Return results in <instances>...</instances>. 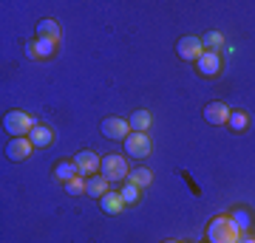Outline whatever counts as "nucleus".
I'll return each mask as SVG.
<instances>
[{
	"mask_svg": "<svg viewBox=\"0 0 255 243\" xmlns=\"http://www.w3.org/2000/svg\"><path fill=\"white\" fill-rule=\"evenodd\" d=\"M207 241L210 243H238L241 241V229L236 226L233 215H216L207 226Z\"/></svg>",
	"mask_w": 255,
	"mask_h": 243,
	"instance_id": "obj_1",
	"label": "nucleus"
},
{
	"mask_svg": "<svg viewBox=\"0 0 255 243\" xmlns=\"http://www.w3.org/2000/svg\"><path fill=\"white\" fill-rule=\"evenodd\" d=\"M34 127H37L34 116H28V113H23V110H11V113H6V119H3V130L11 133L14 139L28 136Z\"/></svg>",
	"mask_w": 255,
	"mask_h": 243,
	"instance_id": "obj_2",
	"label": "nucleus"
},
{
	"mask_svg": "<svg viewBox=\"0 0 255 243\" xmlns=\"http://www.w3.org/2000/svg\"><path fill=\"white\" fill-rule=\"evenodd\" d=\"M128 162L122 159L119 153H108L102 156V167H100V175H105L108 181H128Z\"/></svg>",
	"mask_w": 255,
	"mask_h": 243,
	"instance_id": "obj_3",
	"label": "nucleus"
},
{
	"mask_svg": "<svg viewBox=\"0 0 255 243\" xmlns=\"http://www.w3.org/2000/svg\"><path fill=\"white\" fill-rule=\"evenodd\" d=\"M100 130H102V136H105V139H111V142H119V139L125 142L128 136L133 133V130H130V122H128V119H119V116L102 119Z\"/></svg>",
	"mask_w": 255,
	"mask_h": 243,
	"instance_id": "obj_4",
	"label": "nucleus"
},
{
	"mask_svg": "<svg viewBox=\"0 0 255 243\" xmlns=\"http://www.w3.org/2000/svg\"><path fill=\"white\" fill-rule=\"evenodd\" d=\"M176 54L187 60V63H196L201 54H204V45H201V37H193V34H184L179 37V43H176Z\"/></svg>",
	"mask_w": 255,
	"mask_h": 243,
	"instance_id": "obj_5",
	"label": "nucleus"
},
{
	"mask_svg": "<svg viewBox=\"0 0 255 243\" xmlns=\"http://www.w3.org/2000/svg\"><path fill=\"white\" fill-rule=\"evenodd\" d=\"M153 150V144H150V136L147 133H130L125 139V153L130 159H147Z\"/></svg>",
	"mask_w": 255,
	"mask_h": 243,
	"instance_id": "obj_6",
	"label": "nucleus"
},
{
	"mask_svg": "<svg viewBox=\"0 0 255 243\" xmlns=\"http://www.w3.org/2000/svg\"><path fill=\"white\" fill-rule=\"evenodd\" d=\"M74 164H77V172H80V175H88V178H91V175H97V170L102 167V159L94 153V150H80V153L74 156Z\"/></svg>",
	"mask_w": 255,
	"mask_h": 243,
	"instance_id": "obj_7",
	"label": "nucleus"
},
{
	"mask_svg": "<svg viewBox=\"0 0 255 243\" xmlns=\"http://www.w3.org/2000/svg\"><path fill=\"white\" fill-rule=\"evenodd\" d=\"M196 71L201 77H219L221 74V57L219 51H204V54L196 60Z\"/></svg>",
	"mask_w": 255,
	"mask_h": 243,
	"instance_id": "obj_8",
	"label": "nucleus"
},
{
	"mask_svg": "<svg viewBox=\"0 0 255 243\" xmlns=\"http://www.w3.org/2000/svg\"><path fill=\"white\" fill-rule=\"evenodd\" d=\"M31 150H34V144H31L28 136H23V139H11L9 147H6V159H11V162H26L28 156H31Z\"/></svg>",
	"mask_w": 255,
	"mask_h": 243,
	"instance_id": "obj_9",
	"label": "nucleus"
},
{
	"mask_svg": "<svg viewBox=\"0 0 255 243\" xmlns=\"http://www.w3.org/2000/svg\"><path fill=\"white\" fill-rule=\"evenodd\" d=\"M230 116H233V110H230L227 102H210L207 108H204V119H207L210 125H227Z\"/></svg>",
	"mask_w": 255,
	"mask_h": 243,
	"instance_id": "obj_10",
	"label": "nucleus"
},
{
	"mask_svg": "<svg viewBox=\"0 0 255 243\" xmlns=\"http://www.w3.org/2000/svg\"><path fill=\"white\" fill-rule=\"evenodd\" d=\"M28 57H34V60H48V57H54L57 51V43H51V40H43V37H37V40H31V43L26 45Z\"/></svg>",
	"mask_w": 255,
	"mask_h": 243,
	"instance_id": "obj_11",
	"label": "nucleus"
},
{
	"mask_svg": "<svg viewBox=\"0 0 255 243\" xmlns=\"http://www.w3.org/2000/svg\"><path fill=\"white\" fill-rule=\"evenodd\" d=\"M100 207H102V212H108V215H119L128 204H125V198H122V192L111 189V192H105L100 198Z\"/></svg>",
	"mask_w": 255,
	"mask_h": 243,
	"instance_id": "obj_12",
	"label": "nucleus"
},
{
	"mask_svg": "<svg viewBox=\"0 0 255 243\" xmlns=\"http://www.w3.org/2000/svg\"><path fill=\"white\" fill-rule=\"evenodd\" d=\"M105 192H111V181L105 175H91V178L85 181V195H91V198H102Z\"/></svg>",
	"mask_w": 255,
	"mask_h": 243,
	"instance_id": "obj_13",
	"label": "nucleus"
},
{
	"mask_svg": "<svg viewBox=\"0 0 255 243\" xmlns=\"http://www.w3.org/2000/svg\"><path fill=\"white\" fill-rule=\"evenodd\" d=\"M37 37H43V40H51V43H60V37H63V31H60V26H57V20L46 17L37 23Z\"/></svg>",
	"mask_w": 255,
	"mask_h": 243,
	"instance_id": "obj_14",
	"label": "nucleus"
},
{
	"mask_svg": "<svg viewBox=\"0 0 255 243\" xmlns=\"http://www.w3.org/2000/svg\"><path fill=\"white\" fill-rule=\"evenodd\" d=\"M28 139H31V144L34 147H48V144L54 142V130L51 127H46V125H37L31 133H28Z\"/></svg>",
	"mask_w": 255,
	"mask_h": 243,
	"instance_id": "obj_15",
	"label": "nucleus"
},
{
	"mask_svg": "<svg viewBox=\"0 0 255 243\" xmlns=\"http://www.w3.org/2000/svg\"><path fill=\"white\" fill-rule=\"evenodd\" d=\"M128 122H130V130L133 133H145L147 127H150V113L145 108H139V110H133V116L128 119Z\"/></svg>",
	"mask_w": 255,
	"mask_h": 243,
	"instance_id": "obj_16",
	"label": "nucleus"
},
{
	"mask_svg": "<svg viewBox=\"0 0 255 243\" xmlns=\"http://www.w3.org/2000/svg\"><path fill=\"white\" fill-rule=\"evenodd\" d=\"M128 181H130V184H133V187H147V184H150V181H153V172L147 170V167H136V170H130L128 172Z\"/></svg>",
	"mask_w": 255,
	"mask_h": 243,
	"instance_id": "obj_17",
	"label": "nucleus"
},
{
	"mask_svg": "<svg viewBox=\"0 0 255 243\" xmlns=\"http://www.w3.org/2000/svg\"><path fill=\"white\" fill-rule=\"evenodd\" d=\"M54 175L63 181V184H68V181L77 178L80 172H77V164H74V162H60V164L54 167Z\"/></svg>",
	"mask_w": 255,
	"mask_h": 243,
	"instance_id": "obj_18",
	"label": "nucleus"
},
{
	"mask_svg": "<svg viewBox=\"0 0 255 243\" xmlns=\"http://www.w3.org/2000/svg\"><path fill=\"white\" fill-rule=\"evenodd\" d=\"M201 45H204V51H219L221 45H224V34L221 31H207V34L201 37Z\"/></svg>",
	"mask_w": 255,
	"mask_h": 243,
	"instance_id": "obj_19",
	"label": "nucleus"
},
{
	"mask_svg": "<svg viewBox=\"0 0 255 243\" xmlns=\"http://www.w3.org/2000/svg\"><path fill=\"white\" fill-rule=\"evenodd\" d=\"M227 125L233 127L236 133H244V130H247V125H250V116H247L244 110H236V113L230 116V122H227Z\"/></svg>",
	"mask_w": 255,
	"mask_h": 243,
	"instance_id": "obj_20",
	"label": "nucleus"
},
{
	"mask_svg": "<svg viewBox=\"0 0 255 243\" xmlns=\"http://www.w3.org/2000/svg\"><path fill=\"white\" fill-rule=\"evenodd\" d=\"M233 221H236V226L238 229H241V232H247V229H250V226H253V218H250V212H247V209H233Z\"/></svg>",
	"mask_w": 255,
	"mask_h": 243,
	"instance_id": "obj_21",
	"label": "nucleus"
},
{
	"mask_svg": "<svg viewBox=\"0 0 255 243\" xmlns=\"http://www.w3.org/2000/svg\"><path fill=\"white\" fill-rule=\"evenodd\" d=\"M122 192V198H125V204H136L139 201V187H133L130 181H125V187L119 189Z\"/></svg>",
	"mask_w": 255,
	"mask_h": 243,
	"instance_id": "obj_22",
	"label": "nucleus"
},
{
	"mask_svg": "<svg viewBox=\"0 0 255 243\" xmlns=\"http://www.w3.org/2000/svg\"><path fill=\"white\" fill-rule=\"evenodd\" d=\"M65 192H68V195H82V192H85V178H82V175L71 178L65 184Z\"/></svg>",
	"mask_w": 255,
	"mask_h": 243,
	"instance_id": "obj_23",
	"label": "nucleus"
},
{
	"mask_svg": "<svg viewBox=\"0 0 255 243\" xmlns=\"http://www.w3.org/2000/svg\"><path fill=\"white\" fill-rule=\"evenodd\" d=\"M162 243H179V241H162Z\"/></svg>",
	"mask_w": 255,
	"mask_h": 243,
	"instance_id": "obj_24",
	"label": "nucleus"
}]
</instances>
